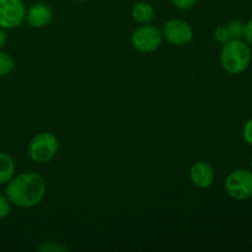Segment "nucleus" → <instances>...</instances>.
Returning a JSON list of instances; mask_svg holds the SVG:
<instances>
[{
	"label": "nucleus",
	"mask_w": 252,
	"mask_h": 252,
	"mask_svg": "<svg viewBox=\"0 0 252 252\" xmlns=\"http://www.w3.org/2000/svg\"><path fill=\"white\" fill-rule=\"evenodd\" d=\"M47 185L36 172H24L7 182L6 193L10 203L21 208H31L41 203L46 194Z\"/></svg>",
	"instance_id": "1"
},
{
	"label": "nucleus",
	"mask_w": 252,
	"mask_h": 252,
	"mask_svg": "<svg viewBox=\"0 0 252 252\" xmlns=\"http://www.w3.org/2000/svg\"><path fill=\"white\" fill-rule=\"evenodd\" d=\"M220 63L229 74H240L251 63V51L241 39H231L224 43L220 52Z\"/></svg>",
	"instance_id": "2"
},
{
	"label": "nucleus",
	"mask_w": 252,
	"mask_h": 252,
	"mask_svg": "<svg viewBox=\"0 0 252 252\" xmlns=\"http://www.w3.org/2000/svg\"><path fill=\"white\" fill-rule=\"evenodd\" d=\"M58 152V139L48 132H42L34 135L29 144V154L33 161L48 162L56 157Z\"/></svg>",
	"instance_id": "3"
},
{
	"label": "nucleus",
	"mask_w": 252,
	"mask_h": 252,
	"mask_svg": "<svg viewBox=\"0 0 252 252\" xmlns=\"http://www.w3.org/2000/svg\"><path fill=\"white\" fill-rule=\"evenodd\" d=\"M164 34L154 25L143 24L132 34V44L137 51L150 53L155 52L162 43Z\"/></svg>",
	"instance_id": "4"
},
{
	"label": "nucleus",
	"mask_w": 252,
	"mask_h": 252,
	"mask_svg": "<svg viewBox=\"0 0 252 252\" xmlns=\"http://www.w3.org/2000/svg\"><path fill=\"white\" fill-rule=\"evenodd\" d=\"M225 189L234 199H246L252 196V172L239 169L230 172L225 180Z\"/></svg>",
	"instance_id": "5"
},
{
	"label": "nucleus",
	"mask_w": 252,
	"mask_h": 252,
	"mask_svg": "<svg viewBox=\"0 0 252 252\" xmlns=\"http://www.w3.org/2000/svg\"><path fill=\"white\" fill-rule=\"evenodd\" d=\"M26 19V6L22 0H0V29H14Z\"/></svg>",
	"instance_id": "6"
},
{
	"label": "nucleus",
	"mask_w": 252,
	"mask_h": 252,
	"mask_svg": "<svg viewBox=\"0 0 252 252\" xmlns=\"http://www.w3.org/2000/svg\"><path fill=\"white\" fill-rule=\"evenodd\" d=\"M164 37L174 46H185L193 38V30L191 25L181 19H172L165 24Z\"/></svg>",
	"instance_id": "7"
},
{
	"label": "nucleus",
	"mask_w": 252,
	"mask_h": 252,
	"mask_svg": "<svg viewBox=\"0 0 252 252\" xmlns=\"http://www.w3.org/2000/svg\"><path fill=\"white\" fill-rule=\"evenodd\" d=\"M53 12L49 5L44 2H36L26 11L27 24L33 29H42L52 21Z\"/></svg>",
	"instance_id": "8"
},
{
	"label": "nucleus",
	"mask_w": 252,
	"mask_h": 252,
	"mask_svg": "<svg viewBox=\"0 0 252 252\" xmlns=\"http://www.w3.org/2000/svg\"><path fill=\"white\" fill-rule=\"evenodd\" d=\"M189 177L194 186L199 189H208L214 181V170L206 161L194 162L189 169Z\"/></svg>",
	"instance_id": "9"
},
{
	"label": "nucleus",
	"mask_w": 252,
	"mask_h": 252,
	"mask_svg": "<svg viewBox=\"0 0 252 252\" xmlns=\"http://www.w3.org/2000/svg\"><path fill=\"white\" fill-rule=\"evenodd\" d=\"M132 17L139 24H149L155 17V10L150 2L138 1L132 7Z\"/></svg>",
	"instance_id": "10"
},
{
	"label": "nucleus",
	"mask_w": 252,
	"mask_h": 252,
	"mask_svg": "<svg viewBox=\"0 0 252 252\" xmlns=\"http://www.w3.org/2000/svg\"><path fill=\"white\" fill-rule=\"evenodd\" d=\"M15 162L10 155L0 153V185L7 184L14 177Z\"/></svg>",
	"instance_id": "11"
},
{
	"label": "nucleus",
	"mask_w": 252,
	"mask_h": 252,
	"mask_svg": "<svg viewBox=\"0 0 252 252\" xmlns=\"http://www.w3.org/2000/svg\"><path fill=\"white\" fill-rule=\"evenodd\" d=\"M225 29L228 30L229 37L231 39H241L244 37V29H245V24L240 20H230L228 24L225 25Z\"/></svg>",
	"instance_id": "12"
},
{
	"label": "nucleus",
	"mask_w": 252,
	"mask_h": 252,
	"mask_svg": "<svg viewBox=\"0 0 252 252\" xmlns=\"http://www.w3.org/2000/svg\"><path fill=\"white\" fill-rule=\"evenodd\" d=\"M14 59L6 53H0V75H6L14 69Z\"/></svg>",
	"instance_id": "13"
},
{
	"label": "nucleus",
	"mask_w": 252,
	"mask_h": 252,
	"mask_svg": "<svg viewBox=\"0 0 252 252\" xmlns=\"http://www.w3.org/2000/svg\"><path fill=\"white\" fill-rule=\"evenodd\" d=\"M38 251L41 252H66L69 251L68 248L61 245V244L53 243V241H48V243H43L38 249Z\"/></svg>",
	"instance_id": "14"
},
{
	"label": "nucleus",
	"mask_w": 252,
	"mask_h": 252,
	"mask_svg": "<svg viewBox=\"0 0 252 252\" xmlns=\"http://www.w3.org/2000/svg\"><path fill=\"white\" fill-rule=\"evenodd\" d=\"M214 38L217 39V42H219V43H221V44H224V43H226L228 41H230L228 30L223 26L218 27V29L216 30V32H214Z\"/></svg>",
	"instance_id": "15"
},
{
	"label": "nucleus",
	"mask_w": 252,
	"mask_h": 252,
	"mask_svg": "<svg viewBox=\"0 0 252 252\" xmlns=\"http://www.w3.org/2000/svg\"><path fill=\"white\" fill-rule=\"evenodd\" d=\"M10 213V201L6 196L0 194V219H4Z\"/></svg>",
	"instance_id": "16"
},
{
	"label": "nucleus",
	"mask_w": 252,
	"mask_h": 252,
	"mask_svg": "<svg viewBox=\"0 0 252 252\" xmlns=\"http://www.w3.org/2000/svg\"><path fill=\"white\" fill-rule=\"evenodd\" d=\"M197 1H198V0H171L172 4H174L177 9L181 10L192 9V7L197 4Z\"/></svg>",
	"instance_id": "17"
},
{
	"label": "nucleus",
	"mask_w": 252,
	"mask_h": 252,
	"mask_svg": "<svg viewBox=\"0 0 252 252\" xmlns=\"http://www.w3.org/2000/svg\"><path fill=\"white\" fill-rule=\"evenodd\" d=\"M243 135H244V139L248 144L252 145V118L246 122L245 127H244L243 130Z\"/></svg>",
	"instance_id": "18"
},
{
	"label": "nucleus",
	"mask_w": 252,
	"mask_h": 252,
	"mask_svg": "<svg viewBox=\"0 0 252 252\" xmlns=\"http://www.w3.org/2000/svg\"><path fill=\"white\" fill-rule=\"evenodd\" d=\"M244 37H245L246 42H248L250 46H252V19L245 25V29H244Z\"/></svg>",
	"instance_id": "19"
},
{
	"label": "nucleus",
	"mask_w": 252,
	"mask_h": 252,
	"mask_svg": "<svg viewBox=\"0 0 252 252\" xmlns=\"http://www.w3.org/2000/svg\"><path fill=\"white\" fill-rule=\"evenodd\" d=\"M5 43H6V34H5L2 30H0V48H2Z\"/></svg>",
	"instance_id": "20"
},
{
	"label": "nucleus",
	"mask_w": 252,
	"mask_h": 252,
	"mask_svg": "<svg viewBox=\"0 0 252 252\" xmlns=\"http://www.w3.org/2000/svg\"><path fill=\"white\" fill-rule=\"evenodd\" d=\"M75 1H86V0H75Z\"/></svg>",
	"instance_id": "21"
},
{
	"label": "nucleus",
	"mask_w": 252,
	"mask_h": 252,
	"mask_svg": "<svg viewBox=\"0 0 252 252\" xmlns=\"http://www.w3.org/2000/svg\"><path fill=\"white\" fill-rule=\"evenodd\" d=\"M251 167H252V159H251Z\"/></svg>",
	"instance_id": "22"
}]
</instances>
